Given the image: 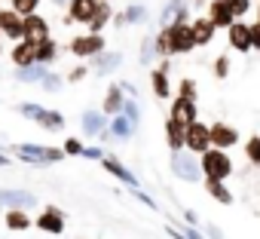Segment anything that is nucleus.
<instances>
[{"label":"nucleus","instance_id":"f257e3e1","mask_svg":"<svg viewBox=\"0 0 260 239\" xmlns=\"http://www.w3.org/2000/svg\"><path fill=\"white\" fill-rule=\"evenodd\" d=\"M16 113H22L25 120H34V123L46 132H61L64 129V113L52 110V107H40L37 101H22L16 104Z\"/></svg>","mask_w":260,"mask_h":239},{"label":"nucleus","instance_id":"f03ea898","mask_svg":"<svg viewBox=\"0 0 260 239\" xmlns=\"http://www.w3.org/2000/svg\"><path fill=\"white\" fill-rule=\"evenodd\" d=\"M10 154H16L19 160L31 163V166H52L64 160L61 147H46V144H10Z\"/></svg>","mask_w":260,"mask_h":239},{"label":"nucleus","instance_id":"7ed1b4c3","mask_svg":"<svg viewBox=\"0 0 260 239\" xmlns=\"http://www.w3.org/2000/svg\"><path fill=\"white\" fill-rule=\"evenodd\" d=\"M68 52H71L74 58H80V62H89V58L107 52V43H104L101 34H89V31H86V34H77V37L68 40Z\"/></svg>","mask_w":260,"mask_h":239},{"label":"nucleus","instance_id":"20e7f679","mask_svg":"<svg viewBox=\"0 0 260 239\" xmlns=\"http://www.w3.org/2000/svg\"><path fill=\"white\" fill-rule=\"evenodd\" d=\"M199 163H202V172H205V178L226 181V178L233 175V160H230V154H226V151H217V147H211V151H205V154L199 157Z\"/></svg>","mask_w":260,"mask_h":239},{"label":"nucleus","instance_id":"39448f33","mask_svg":"<svg viewBox=\"0 0 260 239\" xmlns=\"http://www.w3.org/2000/svg\"><path fill=\"white\" fill-rule=\"evenodd\" d=\"M184 151L199 154V157H202L205 151H211V126L202 123V120L190 123V126L184 129Z\"/></svg>","mask_w":260,"mask_h":239},{"label":"nucleus","instance_id":"423d86ee","mask_svg":"<svg viewBox=\"0 0 260 239\" xmlns=\"http://www.w3.org/2000/svg\"><path fill=\"white\" fill-rule=\"evenodd\" d=\"M172 172H175V178H181V181H187V184H196L199 178H202V163H199V157L196 154H172Z\"/></svg>","mask_w":260,"mask_h":239},{"label":"nucleus","instance_id":"0eeeda50","mask_svg":"<svg viewBox=\"0 0 260 239\" xmlns=\"http://www.w3.org/2000/svg\"><path fill=\"white\" fill-rule=\"evenodd\" d=\"M98 10H101L98 0H71V7L64 13V25H86L89 28L95 22Z\"/></svg>","mask_w":260,"mask_h":239},{"label":"nucleus","instance_id":"6e6552de","mask_svg":"<svg viewBox=\"0 0 260 239\" xmlns=\"http://www.w3.org/2000/svg\"><path fill=\"white\" fill-rule=\"evenodd\" d=\"M34 227H37V230H43V233L58 236V233H64V212H61L58 205H43V208L37 212Z\"/></svg>","mask_w":260,"mask_h":239},{"label":"nucleus","instance_id":"1a4fd4ad","mask_svg":"<svg viewBox=\"0 0 260 239\" xmlns=\"http://www.w3.org/2000/svg\"><path fill=\"white\" fill-rule=\"evenodd\" d=\"M0 34H4L7 40H16V43L25 40V19H22L13 7L0 10Z\"/></svg>","mask_w":260,"mask_h":239},{"label":"nucleus","instance_id":"9d476101","mask_svg":"<svg viewBox=\"0 0 260 239\" xmlns=\"http://www.w3.org/2000/svg\"><path fill=\"white\" fill-rule=\"evenodd\" d=\"M172 37V55H187L196 49V37H193V25H172L169 28Z\"/></svg>","mask_w":260,"mask_h":239},{"label":"nucleus","instance_id":"9b49d317","mask_svg":"<svg viewBox=\"0 0 260 239\" xmlns=\"http://www.w3.org/2000/svg\"><path fill=\"white\" fill-rule=\"evenodd\" d=\"M169 116L178 120L181 126H190V123H196V120H199V107H196V101L175 95L172 98V107H169Z\"/></svg>","mask_w":260,"mask_h":239},{"label":"nucleus","instance_id":"f8f14e48","mask_svg":"<svg viewBox=\"0 0 260 239\" xmlns=\"http://www.w3.org/2000/svg\"><path fill=\"white\" fill-rule=\"evenodd\" d=\"M0 202H4L7 208H22V212H31V208H37V196L31 193V190H13V187H7V190H0Z\"/></svg>","mask_w":260,"mask_h":239},{"label":"nucleus","instance_id":"ddd939ff","mask_svg":"<svg viewBox=\"0 0 260 239\" xmlns=\"http://www.w3.org/2000/svg\"><path fill=\"white\" fill-rule=\"evenodd\" d=\"M236 141H239V129H236V126L223 123V120L211 123V147H217V151H230V147H236Z\"/></svg>","mask_w":260,"mask_h":239},{"label":"nucleus","instance_id":"4468645a","mask_svg":"<svg viewBox=\"0 0 260 239\" xmlns=\"http://www.w3.org/2000/svg\"><path fill=\"white\" fill-rule=\"evenodd\" d=\"M101 166L110 172V178H116V181H122L128 190H138V178H135V172L128 169V166H122L119 160H116V154H107L104 160H101Z\"/></svg>","mask_w":260,"mask_h":239},{"label":"nucleus","instance_id":"2eb2a0df","mask_svg":"<svg viewBox=\"0 0 260 239\" xmlns=\"http://www.w3.org/2000/svg\"><path fill=\"white\" fill-rule=\"evenodd\" d=\"M80 126H83V135L86 138H101L104 135V129H107V116L101 113V110H83V116H80Z\"/></svg>","mask_w":260,"mask_h":239},{"label":"nucleus","instance_id":"dca6fc26","mask_svg":"<svg viewBox=\"0 0 260 239\" xmlns=\"http://www.w3.org/2000/svg\"><path fill=\"white\" fill-rule=\"evenodd\" d=\"M122 107H125V92H122L119 83H110L107 92H104V101H101V113L104 116H119Z\"/></svg>","mask_w":260,"mask_h":239},{"label":"nucleus","instance_id":"f3484780","mask_svg":"<svg viewBox=\"0 0 260 239\" xmlns=\"http://www.w3.org/2000/svg\"><path fill=\"white\" fill-rule=\"evenodd\" d=\"M150 89H153V95L162 98V101L172 98V86H169V58H162L159 68L150 71Z\"/></svg>","mask_w":260,"mask_h":239},{"label":"nucleus","instance_id":"a211bd4d","mask_svg":"<svg viewBox=\"0 0 260 239\" xmlns=\"http://www.w3.org/2000/svg\"><path fill=\"white\" fill-rule=\"evenodd\" d=\"M205 19L214 25V28H233L236 25V16L230 13V7L223 4V0H211V4H208V13H205Z\"/></svg>","mask_w":260,"mask_h":239},{"label":"nucleus","instance_id":"6ab92c4d","mask_svg":"<svg viewBox=\"0 0 260 239\" xmlns=\"http://www.w3.org/2000/svg\"><path fill=\"white\" fill-rule=\"evenodd\" d=\"M226 40H230V46L236 49V52H251L254 46H251V25H245V22H236L230 31H226Z\"/></svg>","mask_w":260,"mask_h":239},{"label":"nucleus","instance_id":"aec40b11","mask_svg":"<svg viewBox=\"0 0 260 239\" xmlns=\"http://www.w3.org/2000/svg\"><path fill=\"white\" fill-rule=\"evenodd\" d=\"M86 65H89V71H95L98 77H110V74L122 65V55H119V52H101V55L89 58Z\"/></svg>","mask_w":260,"mask_h":239},{"label":"nucleus","instance_id":"412c9836","mask_svg":"<svg viewBox=\"0 0 260 239\" xmlns=\"http://www.w3.org/2000/svg\"><path fill=\"white\" fill-rule=\"evenodd\" d=\"M10 58H13L16 68H31V65H37V43H31V40L16 43V46L10 49Z\"/></svg>","mask_w":260,"mask_h":239},{"label":"nucleus","instance_id":"4be33fe9","mask_svg":"<svg viewBox=\"0 0 260 239\" xmlns=\"http://www.w3.org/2000/svg\"><path fill=\"white\" fill-rule=\"evenodd\" d=\"M135 129H138V126H135L125 113L110 116V126H107V132H110V138H113V141H128V138L135 135Z\"/></svg>","mask_w":260,"mask_h":239},{"label":"nucleus","instance_id":"5701e85b","mask_svg":"<svg viewBox=\"0 0 260 239\" xmlns=\"http://www.w3.org/2000/svg\"><path fill=\"white\" fill-rule=\"evenodd\" d=\"M46 37H49V22H46L40 13L28 16V19H25V40L40 43V40H46Z\"/></svg>","mask_w":260,"mask_h":239},{"label":"nucleus","instance_id":"b1692460","mask_svg":"<svg viewBox=\"0 0 260 239\" xmlns=\"http://www.w3.org/2000/svg\"><path fill=\"white\" fill-rule=\"evenodd\" d=\"M184 129H187V126H181L178 120L166 116V144H169L172 154H181V151H184Z\"/></svg>","mask_w":260,"mask_h":239},{"label":"nucleus","instance_id":"393cba45","mask_svg":"<svg viewBox=\"0 0 260 239\" xmlns=\"http://www.w3.org/2000/svg\"><path fill=\"white\" fill-rule=\"evenodd\" d=\"M190 25H193V37H196V46H208V43L214 40V31H217V28H214V25H211L205 16L193 19Z\"/></svg>","mask_w":260,"mask_h":239},{"label":"nucleus","instance_id":"a878e982","mask_svg":"<svg viewBox=\"0 0 260 239\" xmlns=\"http://www.w3.org/2000/svg\"><path fill=\"white\" fill-rule=\"evenodd\" d=\"M205 190H208V196H211L214 202H220V205H233V193H230V187H226L223 181L205 178Z\"/></svg>","mask_w":260,"mask_h":239},{"label":"nucleus","instance_id":"bb28decb","mask_svg":"<svg viewBox=\"0 0 260 239\" xmlns=\"http://www.w3.org/2000/svg\"><path fill=\"white\" fill-rule=\"evenodd\" d=\"M49 77V68L46 65H31V68H16V80L22 83H43Z\"/></svg>","mask_w":260,"mask_h":239},{"label":"nucleus","instance_id":"cd10ccee","mask_svg":"<svg viewBox=\"0 0 260 239\" xmlns=\"http://www.w3.org/2000/svg\"><path fill=\"white\" fill-rule=\"evenodd\" d=\"M55 58H58V43H55L52 37L40 40V43H37V65H46V68H49Z\"/></svg>","mask_w":260,"mask_h":239},{"label":"nucleus","instance_id":"c85d7f7f","mask_svg":"<svg viewBox=\"0 0 260 239\" xmlns=\"http://www.w3.org/2000/svg\"><path fill=\"white\" fill-rule=\"evenodd\" d=\"M4 224H7L10 230H28V227H34L31 215H28V212H22V208H10V212L4 215Z\"/></svg>","mask_w":260,"mask_h":239},{"label":"nucleus","instance_id":"c756f323","mask_svg":"<svg viewBox=\"0 0 260 239\" xmlns=\"http://www.w3.org/2000/svg\"><path fill=\"white\" fill-rule=\"evenodd\" d=\"M113 16H116V13H113V7H110V4H101V10H98L95 22L89 25V34H101V31L113 22Z\"/></svg>","mask_w":260,"mask_h":239},{"label":"nucleus","instance_id":"7c9ffc66","mask_svg":"<svg viewBox=\"0 0 260 239\" xmlns=\"http://www.w3.org/2000/svg\"><path fill=\"white\" fill-rule=\"evenodd\" d=\"M122 16H125V25H141V22H147V7L144 4H128L122 10Z\"/></svg>","mask_w":260,"mask_h":239},{"label":"nucleus","instance_id":"2f4dec72","mask_svg":"<svg viewBox=\"0 0 260 239\" xmlns=\"http://www.w3.org/2000/svg\"><path fill=\"white\" fill-rule=\"evenodd\" d=\"M153 43H156V58H172V37H169V28H159V34H153Z\"/></svg>","mask_w":260,"mask_h":239},{"label":"nucleus","instance_id":"473e14b6","mask_svg":"<svg viewBox=\"0 0 260 239\" xmlns=\"http://www.w3.org/2000/svg\"><path fill=\"white\" fill-rule=\"evenodd\" d=\"M245 160L260 169V135H251V138L245 141Z\"/></svg>","mask_w":260,"mask_h":239},{"label":"nucleus","instance_id":"72a5a7b5","mask_svg":"<svg viewBox=\"0 0 260 239\" xmlns=\"http://www.w3.org/2000/svg\"><path fill=\"white\" fill-rule=\"evenodd\" d=\"M10 4H13V10H16L22 19H28V16H34V13H37L40 0H10Z\"/></svg>","mask_w":260,"mask_h":239},{"label":"nucleus","instance_id":"f704fd0d","mask_svg":"<svg viewBox=\"0 0 260 239\" xmlns=\"http://www.w3.org/2000/svg\"><path fill=\"white\" fill-rule=\"evenodd\" d=\"M153 58H156V43H153V37H144V43H141V55H138V62L141 65H153Z\"/></svg>","mask_w":260,"mask_h":239},{"label":"nucleus","instance_id":"c9c22d12","mask_svg":"<svg viewBox=\"0 0 260 239\" xmlns=\"http://www.w3.org/2000/svg\"><path fill=\"white\" fill-rule=\"evenodd\" d=\"M61 151H64V157H83L86 154V144L80 141V138H64V144H61Z\"/></svg>","mask_w":260,"mask_h":239},{"label":"nucleus","instance_id":"e433bc0d","mask_svg":"<svg viewBox=\"0 0 260 239\" xmlns=\"http://www.w3.org/2000/svg\"><path fill=\"white\" fill-rule=\"evenodd\" d=\"M223 4L230 7V13L236 16V22H242V16L251 13V0H223Z\"/></svg>","mask_w":260,"mask_h":239},{"label":"nucleus","instance_id":"4c0bfd02","mask_svg":"<svg viewBox=\"0 0 260 239\" xmlns=\"http://www.w3.org/2000/svg\"><path fill=\"white\" fill-rule=\"evenodd\" d=\"M178 95H181V98H190V101H196V98H199V92H196V83H193L190 77H184V80L178 83Z\"/></svg>","mask_w":260,"mask_h":239},{"label":"nucleus","instance_id":"58836bf2","mask_svg":"<svg viewBox=\"0 0 260 239\" xmlns=\"http://www.w3.org/2000/svg\"><path fill=\"white\" fill-rule=\"evenodd\" d=\"M122 113L132 120V123L138 126L141 123V107H138V98H125V107H122Z\"/></svg>","mask_w":260,"mask_h":239},{"label":"nucleus","instance_id":"ea45409f","mask_svg":"<svg viewBox=\"0 0 260 239\" xmlns=\"http://www.w3.org/2000/svg\"><path fill=\"white\" fill-rule=\"evenodd\" d=\"M226 74H230V55H217V62H214V77H217V80H226Z\"/></svg>","mask_w":260,"mask_h":239},{"label":"nucleus","instance_id":"a19ab883","mask_svg":"<svg viewBox=\"0 0 260 239\" xmlns=\"http://www.w3.org/2000/svg\"><path fill=\"white\" fill-rule=\"evenodd\" d=\"M40 86H43V89H46V92H49V95H52V92H58V89H61V86H64V80H61V77H58V74H49V77H46V80H43V83H40Z\"/></svg>","mask_w":260,"mask_h":239},{"label":"nucleus","instance_id":"79ce46f5","mask_svg":"<svg viewBox=\"0 0 260 239\" xmlns=\"http://www.w3.org/2000/svg\"><path fill=\"white\" fill-rule=\"evenodd\" d=\"M86 74H89V65H86V62H80V65L68 74V83H80V80H86Z\"/></svg>","mask_w":260,"mask_h":239},{"label":"nucleus","instance_id":"37998d69","mask_svg":"<svg viewBox=\"0 0 260 239\" xmlns=\"http://www.w3.org/2000/svg\"><path fill=\"white\" fill-rule=\"evenodd\" d=\"M132 196H138V199H141V202H144L147 208H153V212H159V202H153V199H150L147 193H141V187H138V190H132Z\"/></svg>","mask_w":260,"mask_h":239},{"label":"nucleus","instance_id":"c03bdc74","mask_svg":"<svg viewBox=\"0 0 260 239\" xmlns=\"http://www.w3.org/2000/svg\"><path fill=\"white\" fill-rule=\"evenodd\" d=\"M83 157H86V160H95V163H101L107 154H104L101 147H86V154H83Z\"/></svg>","mask_w":260,"mask_h":239},{"label":"nucleus","instance_id":"a18cd8bd","mask_svg":"<svg viewBox=\"0 0 260 239\" xmlns=\"http://www.w3.org/2000/svg\"><path fill=\"white\" fill-rule=\"evenodd\" d=\"M251 46L260 52V22H254V25H251Z\"/></svg>","mask_w":260,"mask_h":239},{"label":"nucleus","instance_id":"49530a36","mask_svg":"<svg viewBox=\"0 0 260 239\" xmlns=\"http://www.w3.org/2000/svg\"><path fill=\"white\" fill-rule=\"evenodd\" d=\"M119 86H122V92H125V95H128V98H132V95H135V98H138V89H135V86H132V83H119Z\"/></svg>","mask_w":260,"mask_h":239},{"label":"nucleus","instance_id":"de8ad7c7","mask_svg":"<svg viewBox=\"0 0 260 239\" xmlns=\"http://www.w3.org/2000/svg\"><path fill=\"white\" fill-rule=\"evenodd\" d=\"M205 230H208V236H211V239H220V233H217V227H214V224H208Z\"/></svg>","mask_w":260,"mask_h":239},{"label":"nucleus","instance_id":"09e8293b","mask_svg":"<svg viewBox=\"0 0 260 239\" xmlns=\"http://www.w3.org/2000/svg\"><path fill=\"white\" fill-rule=\"evenodd\" d=\"M52 7H71V0H49Z\"/></svg>","mask_w":260,"mask_h":239},{"label":"nucleus","instance_id":"8fccbe9b","mask_svg":"<svg viewBox=\"0 0 260 239\" xmlns=\"http://www.w3.org/2000/svg\"><path fill=\"white\" fill-rule=\"evenodd\" d=\"M0 166H10V154H0Z\"/></svg>","mask_w":260,"mask_h":239},{"label":"nucleus","instance_id":"3c124183","mask_svg":"<svg viewBox=\"0 0 260 239\" xmlns=\"http://www.w3.org/2000/svg\"><path fill=\"white\" fill-rule=\"evenodd\" d=\"M205 4H211V0H193V7H205Z\"/></svg>","mask_w":260,"mask_h":239},{"label":"nucleus","instance_id":"603ef678","mask_svg":"<svg viewBox=\"0 0 260 239\" xmlns=\"http://www.w3.org/2000/svg\"><path fill=\"white\" fill-rule=\"evenodd\" d=\"M257 22H260V4H257Z\"/></svg>","mask_w":260,"mask_h":239},{"label":"nucleus","instance_id":"864d4df0","mask_svg":"<svg viewBox=\"0 0 260 239\" xmlns=\"http://www.w3.org/2000/svg\"><path fill=\"white\" fill-rule=\"evenodd\" d=\"M0 218H4V202H0Z\"/></svg>","mask_w":260,"mask_h":239},{"label":"nucleus","instance_id":"5fc2aeb1","mask_svg":"<svg viewBox=\"0 0 260 239\" xmlns=\"http://www.w3.org/2000/svg\"><path fill=\"white\" fill-rule=\"evenodd\" d=\"M98 4H110V0H98Z\"/></svg>","mask_w":260,"mask_h":239},{"label":"nucleus","instance_id":"6e6d98bb","mask_svg":"<svg viewBox=\"0 0 260 239\" xmlns=\"http://www.w3.org/2000/svg\"><path fill=\"white\" fill-rule=\"evenodd\" d=\"M0 154H4V144H0Z\"/></svg>","mask_w":260,"mask_h":239},{"label":"nucleus","instance_id":"4d7b16f0","mask_svg":"<svg viewBox=\"0 0 260 239\" xmlns=\"http://www.w3.org/2000/svg\"><path fill=\"white\" fill-rule=\"evenodd\" d=\"M0 55H4V49H0Z\"/></svg>","mask_w":260,"mask_h":239},{"label":"nucleus","instance_id":"13d9d810","mask_svg":"<svg viewBox=\"0 0 260 239\" xmlns=\"http://www.w3.org/2000/svg\"><path fill=\"white\" fill-rule=\"evenodd\" d=\"M0 37H4V34H0Z\"/></svg>","mask_w":260,"mask_h":239}]
</instances>
